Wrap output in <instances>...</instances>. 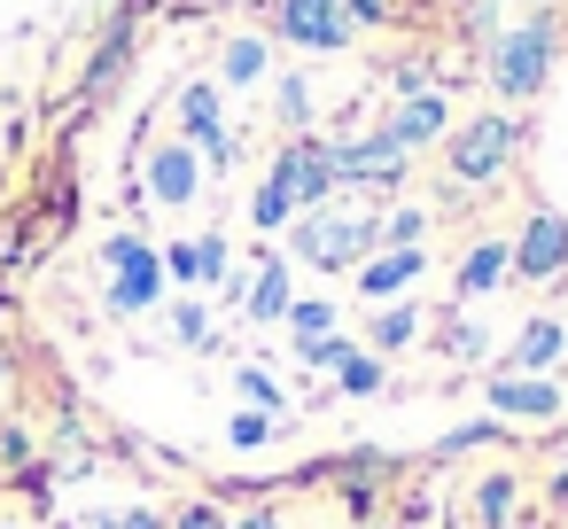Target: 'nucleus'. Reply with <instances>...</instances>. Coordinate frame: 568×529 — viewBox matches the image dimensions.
<instances>
[{"mask_svg": "<svg viewBox=\"0 0 568 529\" xmlns=\"http://www.w3.org/2000/svg\"><path fill=\"white\" fill-rule=\"evenodd\" d=\"M374 242H382V218H366V211L320 203V211H296L288 218V257H304L320 273H358L374 257Z\"/></svg>", "mask_w": 568, "mask_h": 529, "instance_id": "nucleus-1", "label": "nucleus"}, {"mask_svg": "<svg viewBox=\"0 0 568 529\" xmlns=\"http://www.w3.org/2000/svg\"><path fill=\"white\" fill-rule=\"evenodd\" d=\"M552 48H560V24L552 17H521L514 32L490 40V87L506 102H529L545 87V71H552Z\"/></svg>", "mask_w": 568, "mask_h": 529, "instance_id": "nucleus-2", "label": "nucleus"}, {"mask_svg": "<svg viewBox=\"0 0 568 529\" xmlns=\"http://www.w3.org/2000/svg\"><path fill=\"white\" fill-rule=\"evenodd\" d=\"M514 141H521V125H514L506 110H483V118H467V125L452 133L444 164H452V180H459V187H490V180L514 164Z\"/></svg>", "mask_w": 568, "mask_h": 529, "instance_id": "nucleus-3", "label": "nucleus"}, {"mask_svg": "<svg viewBox=\"0 0 568 529\" xmlns=\"http://www.w3.org/2000/svg\"><path fill=\"white\" fill-rule=\"evenodd\" d=\"M102 265H110V312H149L164 296V250H149L141 234H110Z\"/></svg>", "mask_w": 568, "mask_h": 529, "instance_id": "nucleus-4", "label": "nucleus"}, {"mask_svg": "<svg viewBox=\"0 0 568 529\" xmlns=\"http://www.w3.org/2000/svg\"><path fill=\"white\" fill-rule=\"evenodd\" d=\"M506 273H521V281H560V273H568V218H560L552 203H537V211L521 218V234H514V250H506Z\"/></svg>", "mask_w": 568, "mask_h": 529, "instance_id": "nucleus-5", "label": "nucleus"}, {"mask_svg": "<svg viewBox=\"0 0 568 529\" xmlns=\"http://www.w3.org/2000/svg\"><path fill=\"white\" fill-rule=\"evenodd\" d=\"M327 164H335V187H374L389 195L405 180V149L382 141V133H358V141H327Z\"/></svg>", "mask_w": 568, "mask_h": 529, "instance_id": "nucleus-6", "label": "nucleus"}, {"mask_svg": "<svg viewBox=\"0 0 568 529\" xmlns=\"http://www.w3.org/2000/svg\"><path fill=\"white\" fill-rule=\"evenodd\" d=\"M273 32H281V40H296V48H312V55L351 48V17H343V0H281V9H273Z\"/></svg>", "mask_w": 568, "mask_h": 529, "instance_id": "nucleus-7", "label": "nucleus"}, {"mask_svg": "<svg viewBox=\"0 0 568 529\" xmlns=\"http://www.w3.org/2000/svg\"><path fill=\"white\" fill-rule=\"evenodd\" d=\"M444 133H452V102H444V94H413V102H397V110L382 118V141H397L405 156L428 149V141H444Z\"/></svg>", "mask_w": 568, "mask_h": 529, "instance_id": "nucleus-8", "label": "nucleus"}, {"mask_svg": "<svg viewBox=\"0 0 568 529\" xmlns=\"http://www.w3.org/2000/svg\"><path fill=\"white\" fill-rule=\"evenodd\" d=\"M149 195L156 203H195L203 195V156L187 149V141H164V149H149Z\"/></svg>", "mask_w": 568, "mask_h": 529, "instance_id": "nucleus-9", "label": "nucleus"}, {"mask_svg": "<svg viewBox=\"0 0 568 529\" xmlns=\"http://www.w3.org/2000/svg\"><path fill=\"white\" fill-rule=\"evenodd\" d=\"M490 413L498 420H552L560 413V389L545 374H498L490 382Z\"/></svg>", "mask_w": 568, "mask_h": 529, "instance_id": "nucleus-10", "label": "nucleus"}, {"mask_svg": "<svg viewBox=\"0 0 568 529\" xmlns=\"http://www.w3.org/2000/svg\"><path fill=\"white\" fill-rule=\"evenodd\" d=\"M180 133H187V149H195V156H219V164H226V118H219V87H203V79H195V87L180 94Z\"/></svg>", "mask_w": 568, "mask_h": 529, "instance_id": "nucleus-11", "label": "nucleus"}, {"mask_svg": "<svg viewBox=\"0 0 568 529\" xmlns=\"http://www.w3.org/2000/svg\"><path fill=\"white\" fill-rule=\"evenodd\" d=\"M420 250H389V257H366L358 265V296H374V304H389V296H405L413 281H420Z\"/></svg>", "mask_w": 568, "mask_h": 529, "instance_id": "nucleus-12", "label": "nucleus"}, {"mask_svg": "<svg viewBox=\"0 0 568 529\" xmlns=\"http://www.w3.org/2000/svg\"><path fill=\"white\" fill-rule=\"evenodd\" d=\"M560 350H568V327H560V319H529V327L514 335V350H506V374H545Z\"/></svg>", "mask_w": 568, "mask_h": 529, "instance_id": "nucleus-13", "label": "nucleus"}, {"mask_svg": "<svg viewBox=\"0 0 568 529\" xmlns=\"http://www.w3.org/2000/svg\"><path fill=\"white\" fill-rule=\"evenodd\" d=\"M288 218H296V187H288V156H273L265 187L250 195V226H257V234H281Z\"/></svg>", "mask_w": 568, "mask_h": 529, "instance_id": "nucleus-14", "label": "nucleus"}, {"mask_svg": "<svg viewBox=\"0 0 568 529\" xmlns=\"http://www.w3.org/2000/svg\"><path fill=\"white\" fill-rule=\"evenodd\" d=\"M164 273H172V281H226V242H219V234L172 242V250H164Z\"/></svg>", "mask_w": 568, "mask_h": 529, "instance_id": "nucleus-15", "label": "nucleus"}, {"mask_svg": "<svg viewBox=\"0 0 568 529\" xmlns=\"http://www.w3.org/2000/svg\"><path fill=\"white\" fill-rule=\"evenodd\" d=\"M242 304H250V319H288V304H296V296H288V257H265Z\"/></svg>", "mask_w": 568, "mask_h": 529, "instance_id": "nucleus-16", "label": "nucleus"}, {"mask_svg": "<svg viewBox=\"0 0 568 529\" xmlns=\"http://www.w3.org/2000/svg\"><path fill=\"white\" fill-rule=\"evenodd\" d=\"M413 335H420V304H405V296H397V304H382V319L366 327V350H374V358H389V350H405Z\"/></svg>", "mask_w": 568, "mask_h": 529, "instance_id": "nucleus-17", "label": "nucleus"}, {"mask_svg": "<svg viewBox=\"0 0 568 529\" xmlns=\"http://www.w3.org/2000/svg\"><path fill=\"white\" fill-rule=\"evenodd\" d=\"M498 281H506V242H475L459 265V296H490Z\"/></svg>", "mask_w": 568, "mask_h": 529, "instance_id": "nucleus-18", "label": "nucleus"}, {"mask_svg": "<svg viewBox=\"0 0 568 529\" xmlns=\"http://www.w3.org/2000/svg\"><path fill=\"white\" fill-rule=\"evenodd\" d=\"M265 71H273V63H265V40H234V48H226V63H219V79H226V87H257Z\"/></svg>", "mask_w": 568, "mask_h": 529, "instance_id": "nucleus-19", "label": "nucleus"}, {"mask_svg": "<svg viewBox=\"0 0 568 529\" xmlns=\"http://www.w3.org/2000/svg\"><path fill=\"white\" fill-rule=\"evenodd\" d=\"M234 389H242V405H250V413H288V397H281V382H273L265 366H242V374H234Z\"/></svg>", "mask_w": 568, "mask_h": 529, "instance_id": "nucleus-20", "label": "nucleus"}, {"mask_svg": "<svg viewBox=\"0 0 568 529\" xmlns=\"http://www.w3.org/2000/svg\"><path fill=\"white\" fill-rule=\"evenodd\" d=\"M335 382H343L351 397H374V389H382L389 374H382V358H374V350H351V358L335 366Z\"/></svg>", "mask_w": 568, "mask_h": 529, "instance_id": "nucleus-21", "label": "nucleus"}, {"mask_svg": "<svg viewBox=\"0 0 568 529\" xmlns=\"http://www.w3.org/2000/svg\"><path fill=\"white\" fill-rule=\"evenodd\" d=\"M288 327H296V343H312V335H335V304H320V296H296V304H288Z\"/></svg>", "mask_w": 568, "mask_h": 529, "instance_id": "nucleus-22", "label": "nucleus"}, {"mask_svg": "<svg viewBox=\"0 0 568 529\" xmlns=\"http://www.w3.org/2000/svg\"><path fill=\"white\" fill-rule=\"evenodd\" d=\"M351 350H358V343H343V335H312V343H296V358H304V366H320V374H335Z\"/></svg>", "mask_w": 568, "mask_h": 529, "instance_id": "nucleus-23", "label": "nucleus"}, {"mask_svg": "<svg viewBox=\"0 0 568 529\" xmlns=\"http://www.w3.org/2000/svg\"><path fill=\"white\" fill-rule=\"evenodd\" d=\"M420 234H428L420 211H389V218H382V242H389V250H420Z\"/></svg>", "mask_w": 568, "mask_h": 529, "instance_id": "nucleus-24", "label": "nucleus"}, {"mask_svg": "<svg viewBox=\"0 0 568 529\" xmlns=\"http://www.w3.org/2000/svg\"><path fill=\"white\" fill-rule=\"evenodd\" d=\"M281 118H288V133L312 125V94H304V79H281Z\"/></svg>", "mask_w": 568, "mask_h": 529, "instance_id": "nucleus-25", "label": "nucleus"}, {"mask_svg": "<svg viewBox=\"0 0 568 529\" xmlns=\"http://www.w3.org/2000/svg\"><path fill=\"white\" fill-rule=\"evenodd\" d=\"M226 436H234V444H242V451H257V444H265V436H273V413H250V405H242V413H234V428H226Z\"/></svg>", "mask_w": 568, "mask_h": 529, "instance_id": "nucleus-26", "label": "nucleus"}, {"mask_svg": "<svg viewBox=\"0 0 568 529\" xmlns=\"http://www.w3.org/2000/svg\"><path fill=\"white\" fill-rule=\"evenodd\" d=\"M172 335H180V343H211V312H203V304H180V312H172Z\"/></svg>", "mask_w": 568, "mask_h": 529, "instance_id": "nucleus-27", "label": "nucleus"}, {"mask_svg": "<svg viewBox=\"0 0 568 529\" xmlns=\"http://www.w3.org/2000/svg\"><path fill=\"white\" fill-rule=\"evenodd\" d=\"M506 506H514V482H506V475H490V482H483V521L498 529V521H506Z\"/></svg>", "mask_w": 568, "mask_h": 529, "instance_id": "nucleus-28", "label": "nucleus"}, {"mask_svg": "<svg viewBox=\"0 0 568 529\" xmlns=\"http://www.w3.org/2000/svg\"><path fill=\"white\" fill-rule=\"evenodd\" d=\"M172 529H234V521H226V513H219V506H187V513H180V521H172Z\"/></svg>", "mask_w": 568, "mask_h": 529, "instance_id": "nucleus-29", "label": "nucleus"}, {"mask_svg": "<svg viewBox=\"0 0 568 529\" xmlns=\"http://www.w3.org/2000/svg\"><path fill=\"white\" fill-rule=\"evenodd\" d=\"M102 529H172L156 506H133V513H118V521H102Z\"/></svg>", "mask_w": 568, "mask_h": 529, "instance_id": "nucleus-30", "label": "nucleus"}, {"mask_svg": "<svg viewBox=\"0 0 568 529\" xmlns=\"http://www.w3.org/2000/svg\"><path fill=\"white\" fill-rule=\"evenodd\" d=\"M397 94H405V102L428 94V63H397Z\"/></svg>", "mask_w": 568, "mask_h": 529, "instance_id": "nucleus-31", "label": "nucleus"}, {"mask_svg": "<svg viewBox=\"0 0 568 529\" xmlns=\"http://www.w3.org/2000/svg\"><path fill=\"white\" fill-rule=\"evenodd\" d=\"M444 350H452V358H483V335H475V327H452Z\"/></svg>", "mask_w": 568, "mask_h": 529, "instance_id": "nucleus-32", "label": "nucleus"}, {"mask_svg": "<svg viewBox=\"0 0 568 529\" xmlns=\"http://www.w3.org/2000/svg\"><path fill=\"white\" fill-rule=\"evenodd\" d=\"M343 17H351V32H358V24H382L389 9H382V0H343Z\"/></svg>", "mask_w": 568, "mask_h": 529, "instance_id": "nucleus-33", "label": "nucleus"}, {"mask_svg": "<svg viewBox=\"0 0 568 529\" xmlns=\"http://www.w3.org/2000/svg\"><path fill=\"white\" fill-rule=\"evenodd\" d=\"M234 529H281V521H273V513H250V521H234Z\"/></svg>", "mask_w": 568, "mask_h": 529, "instance_id": "nucleus-34", "label": "nucleus"}]
</instances>
